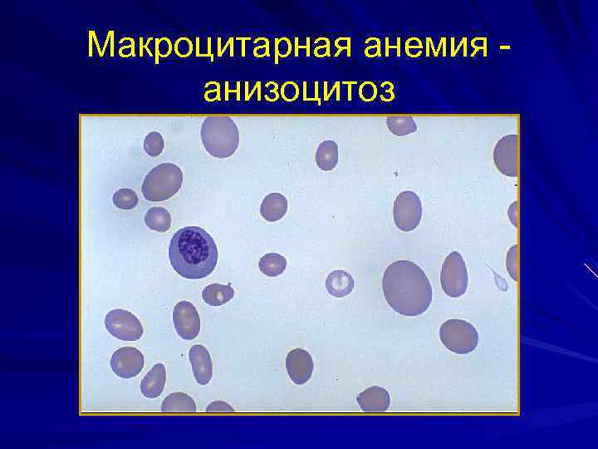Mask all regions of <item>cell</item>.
Instances as JSON below:
<instances>
[{
	"instance_id": "26",
	"label": "cell",
	"mask_w": 598,
	"mask_h": 449,
	"mask_svg": "<svg viewBox=\"0 0 598 449\" xmlns=\"http://www.w3.org/2000/svg\"><path fill=\"white\" fill-rule=\"evenodd\" d=\"M378 93V87L373 82L362 83L359 87V97L362 101L367 102L374 101Z\"/></svg>"
},
{
	"instance_id": "5",
	"label": "cell",
	"mask_w": 598,
	"mask_h": 449,
	"mask_svg": "<svg viewBox=\"0 0 598 449\" xmlns=\"http://www.w3.org/2000/svg\"><path fill=\"white\" fill-rule=\"evenodd\" d=\"M441 342L450 352L467 354L479 345V333L475 327L466 321L453 319L443 323L440 329Z\"/></svg>"
},
{
	"instance_id": "29",
	"label": "cell",
	"mask_w": 598,
	"mask_h": 449,
	"mask_svg": "<svg viewBox=\"0 0 598 449\" xmlns=\"http://www.w3.org/2000/svg\"><path fill=\"white\" fill-rule=\"evenodd\" d=\"M175 50L177 55L180 57L186 58L190 56L193 51V44L190 40L187 37H181L177 41Z\"/></svg>"
},
{
	"instance_id": "4",
	"label": "cell",
	"mask_w": 598,
	"mask_h": 449,
	"mask_svg": "<svg viewBox=\"0 0 598 449\" xmlns=\"http://www.w3.org/2000/svg\"><path fill=\"white\" fill-rule=\"evenodd\" d=\"M183 173L173 163H162L150 170L143 181L141 191L149 202H165L181 188Z\"/></svg>"
},
{
	"instance_id": "31",
	"label": "cell",
	"mask_w": 598,
	"mask_h": 449,
	"mask_svg": "<svg viewBox=\"0 0 598 449\" xmlns=\"http://www.w3.org/2000/svg\"><path fill=\"white\" fill-rule=\"evenodd\" d=\"M277 53H279L280 57H288L292 52V44L289 40L287 37H282L281 40L277 41Z\"/></svg>"
},
{
	"instance_id": "30",
	"label": "cell",
	"mask_w": 598,
	"mask_h": 449,
	"mask_svg": "<svg viewBox=\"0 0 598 449\" xmlns=\"http://www.w3.org/2000/svg\"><path fill=\"white\" fill-rule=\"evenodd\" d=\"M207 413H234V409L224 401H215L206 408Z\"/></svg>"
},
{
	"instance_id": "19",
	"label": "cell",
	"mask_w": 598,
	"mask_h": 449,
	"mask_svg": "<svg viewBox=\"0 0 598 449\" xmlns=\"http://www.w3.org/2000/svg\"><path fill=\"white\" fill-rule=\"evenodd\" d=\"M234 296V289L230 285L211 284L204 289L202 298L207 305L221 306L232 301Z\"/></svg>"
},
{
	"instance_id": "32",
	"label": "cell",
	"mask_w": 598,
	"mask_h": 449,
	"mask_svg": "<svg viewBox=\"0 0 598 449\" xmlns=\"http://www.w3.org/2000/svg\"><path fill=\"white\" fill-rule=\"evenodd\" d=\"M381 90H383V92H381V100H383L384 102L393 101L395 98V95H394V92H393V88H394L393 83H390L388 90H385L383 87L381 86Z\"/></svg>"
},
{
	"instance_id": "17",
	"label": "cell",
	"mask_w": 598,
	"mask_h": 449,
	"mask_svg": "<svg viewBox=\"0 0 598 449\" xmlns=\"http://www.w3.org/2000/svg\"><path fill=\"white\" fill-rule=\"evenodd\" d=\"M354 287V280L345 270L333 271L326 280L328 292L334 297H345L352 293Z\"/></svg>"
},
{
	"instance_id": "3",
	"label": "cell",
	"mask_w": 598,
	"mask_h": 449,
	"mask_svg": "<svg viewBox=\"0 0 598 449\" xmlns=\"http://www.w3.org/2000/svg\"><path fill=\"white\" fill-rule=\"evenodd\" d=\"M201 141L206 152L216 158L234 155L239 145V132L229 116H210L201 126Z\"/></svg>"
},
{
	"instance_id": "15",
	"label": "cell",
	"mask_w": 598,
	"mask_h": 449,
	"mask_svg": "<svg viewBox=\"0 0 598 449\" xmlns=\"http://www.w3.org/2000/svg\"><path fill=\"white\" fill-rule=\"evenodd\" d=\"M166 382V368L162 364H157L141 381V394L148 399H155L162 394Z\"/></svg>"
},
{
	"instance_id": "11",
	"label": "cell",
	"mask_w": 598,
	"mask_h": 449,
	"mask_svg": "<svg viewBox=\"0 0 598 449\" xmlns=\"http://www.w3.org/2000/svg\"><path fill=\"white\" fill-rule=\"evenodd\" d=\"M143 353L134 347H122L113 353L110 364L112 371L122 378H134L143 371Z\"/></svg>"
},
{
	"instance_id": "18",
	"label": "cell",
	"mask_w": 598,
	"mask_h": 449,
	"mask_svg": "<svg viewBox=\"0 0 598 449\" xmlns=\"http://www.w3.org/2000/svg\"><path fill=\"white\" fill-rule=\"evenodd\" d=\"M163 413H196V405L192 397L184 393H175L164 400Z\"/></svg>"
},
{
	"instance_id": "2",
	"label": "cell",
	"mask_w": 598,
	"mask_h": 449,
	"mask_svg": "<svg viewBox=\"0 0 598 449\" xmlns=\"http://www.w3.org/2000/svg\"><path fill=\"white\" fill-rule=\"evenodd\" d=\"M218 256L213 238L201 227L180 229L169 243V261L173 269L184 278L208 277L217 265Z\"/></svg>"
},
{
	"instance_id": "8",
	"label": "cell",
	"mask_w": 598,
	"mask_h": 449,
	"mask_svg": "<svg viewBox=\"0 0 598 449\" xmlns=\"http://www.w3.org/2000/svg\"><path fill=\"white\" fill-rule=\"evenodd\" d=\"M106 329L115 338L124 341H136L143 335V327L133 313L116 309L105 318Z\"/></svg>"
},
{
	"instance_id": "10",
	"label": "cell",
	"mask_w": 598,
	"mask_h": 449,
	"mask_svg": "<svg viewBox=\"0 0 598 449\" xmlns=\"http://www.w3.org/2000/svg\"><path fill=\"white\" fill-rule=\"evenodd\" d=\"M173 322L177 334L183 340H195L200 334L199 313L189 301H183L177 304L173 311Z\"/></svg>"
},
{
	"instance_id": "7",
	"label": "cell",
	"mask_w": 598,
	"mask_h": 449,
	"mask_svg": "<svg viewBox=\"0 0 598 449\" xmlns=\"http://www.w3.org/2000/svg\"><path fill=\"white\" fill-rule=\"evenodd\" d=\"M394 221L402 232H412L420 224L422 204L420 198L411 191H402L395 200Z\"/></svg>"
},
{
	"instance_id": "21",
	"label": "cell",
	"mask_w": 598,
	"mask_h": 449,
	"mask_svg": "<svg viewBox=\"0 0 598 449\" xmlns=\"http://www.w3.org/2000/svg\"><path fill=\"white\" fill-rule=\"evenodd\" d=\"M145 223L150 230L165 233L172 226L171 214L163 208H153L145 216Z\"/></svg>"
},
{
	"instance_id": "24",
	"label": "cell",
	"mask_w": 598,
	"mask_h": 449,
	"mask_svg": "<svg viewBox=\"0 0 598 449\" xmlns=\"http://www.w3.org/2000/svg\"><path fill=\"white\" fill-rule=\"evenodd\" d=\"M112 202L117 208L131 210L138 205L139 199L133 190L122 188L116 191L115 194L113 195Z\"/></svg>"
},
{
	"instance_id": "9",
	"label": "cell",
	"mask_w": 598,
	"mask_h": 449,
	"mask_svg": "<svg viewBox=\"0 0 598 449\" xmlns=\"http://www.w3.org/2000/svg\"><path fill=\"white\" fill-rule=\"evenodd\" d=\"M519 136L506 135L494 150V160L498 170L510 177L519 176Z\"/></svg>"
},
{
	"instance_id": "13",
	"label": "cell",
	"mask_w": 598,
	"mask_h": 449,
	"mask_svg": "<svg viewBox=\"0 0 598 449\" xmlns=\"http://www.w3.org/2000/svg\"><path fill=\"white\" fill-rule=\"evenodd\" d=\"M189 359L198 383L208 385L213 376V364L209 350L203 345H194L190 349Z\"/></svg>"
},
{
	"instance_id": "28",
	"label": "cell",
	"mask_w": 598,
	"mask_h": 449,
	"mask_svg": "<svg viewBox=\"0 0 598 449\" xmlns=\"http://www.w3.org/2000/svg\"><path fill=\"white\" fill-rule=\"evenodd\" d=\"M518 246L517 245L510 248V251H508V259H507V265L508 269V273H510V277L517 280V270H518Z\"/></svg>"
},
{
	"instance_id": "14",
	"label": "cell",
	"mask_w": 598,
	"mask_h": 449,
	"mask_svg": "<svg viewBox=\"0 0 598 449\" xmlns=\"http://www.w3.org/2000/svg\"><path fill=\"white\" fill-rule=\"evenodd\" d=\"M357 401L366 413H384L389 409L390 397L384 388L373 386L362 391Z\"/></svg>"
},
{
	"instance_id": "25",
	"label": "cell",
	"mask_w": 598,
	"mask_h": 449,
	"mask_svg": "<svg viewBox=\"0 0 598 449\" xmlns=\"http://www.w3.org/2000/svg\"><path fill=\"white\" fill-rule=\"evenodd\" d=\"M143 148L150 157H157L161 155L165 148L162 135L157 132L150 133L144 139Z\"/></svg>"
},
{
	"instance_id": "20",
	"label": "cell",
	"mask_w": 598,
	"mask_h": 449,
	"mask_svg": "<svg viewBox=\"0 0 598 449\" xmlns=\"http://www.w3.org/2000/svg\"><path fill=\"white\" fill-rule=\"evenodd\" d=\"M316 163L320 169L330 172L337 165L338 146L334 141H324L319 145L316 152Z\"/></svg>"
},
{
	"instance_id": "22",
	"label": "cell",
	"mask_w": 598,
	"mask_h": 449,
	"mask_svg": "<svg viewBox=\"0 0 598 449\" xmlns=\"http://www.w3.org/2000/svg\"><path fill=\"white\" fill-rule=\"evenodd\" d=\"M258 268L267 277H279L286 270L287 260L285 257L280 254L268 253L262 257L258 263Z\"/></svg>"
},
{
	"instance_id": "23",
	"label": "cell",
	"mask_w": 598,
	"mask_h": 449,
	"mask_svg": "<svg viewBox=\"0 0 598 449\" xmlns=\"http://www.w3.org/2000/svg\"><path fill=\"white\" fill-rule=\"evenodd\" d=\"M387 126L390 132L397 137L411 135L417 130L416 121L411 116H388Z\"/></svg>"
},
{
	"instance_id": "33",
	"label": "cell",
	"mask_w": 598,
	"mask_h": 449,
	"mask_svg": "<svg viewBox=\"0 0 598 449\" xmlns=\"http://www.w3.org/2000/svg\"><path fill=\"white\" fill-rule=\"evenodd\" d=\"M159 48L160 54H161L162 57H167L172 51L171 42L166 39L162 40L161 43H160Z\"/></svg>"
},
{
	"instance_id": "1",
	"label": "cell",
	"mask_w": 598,
	"mask_h": 449,
	"mask_svg": "<svg viewBox=\"0 0 598 449\" xmlns=\"http://www.w3.org/2000/svg\"><path fill=\"white\" fill-rule=\"evenodd\" d=\"M383 289L389 306L405 316L423 314L432 302L430 280L412 261H398L390 264L383 275Z\"/></svg>"
},
{
	"instance_id": "12",
	"label": "cell",
	"mask_w": 598,
	"mask_h": 449,
	"mask_svg": "<svg viewBox=\"0 0 598 449\" xmlns=\"http://www.w3.org/2000/svg\"><path fill=\"white\" fill-rule=\"evenodd\" d=\"M286 369L291 381L298 385L307 383L314 369L312 355L307 350L294 349L287 355Z\"/></svg>"
},
{
	"instance_id": "27",
	"label": "cell",
	"mask_w": 598,
	"mask_h": 449,
	"mask_svg": "<svg viewBox=\"0 0 598 449\" xmlns=\"http://www.w3.org/2000/svg\"><path fill=\"white\" fill-rule=\"evenodd\" d=\"M282 100L287 102H294L299 96V87L294 82H287L281 88Z\"/></svg>"
},
{
	"instance_id": "6",
	"label": "cell",
	"mask_w": 598,
	"mask_h": 449,
	"mask_svg": "<svg viewBox=\"0 0 598 449\" xmlns=\"http://www.w3.org/2000/svg\"><path fill=\"white\" fill-rule=\"evenodd\" d=\"M441 287L447 296L459 298L467 292L469 277L465 262L459 252L446 257L441 274Z\"/></svg>"
},
{
	"instance_id": "16",
	"label": "cell",
	"mask_w": 598,
	"mask_h": 449,
	"mask_svg": "<svg viewBox=\"0 0 598 449\" xmlns=\"http://www.w3.org/2000/svg\"><path fill=\"white\" fill-rule=\"evenodd\" d=\"M288 210V200L280 193H270L263 199L261 213L268 222L280 221Z\"/></svg>"
}]
</instances>
